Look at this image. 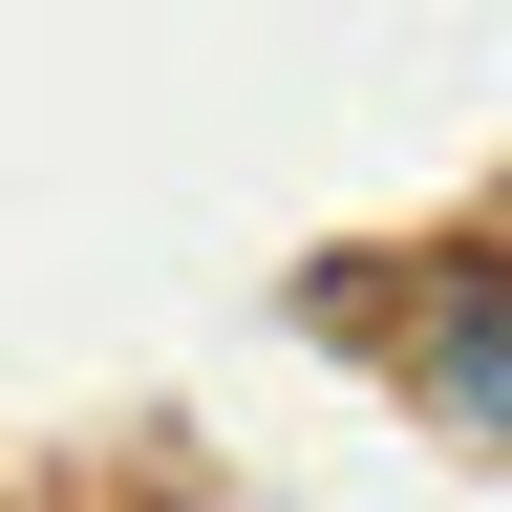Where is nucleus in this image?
Segmentation results:
<instances>
[{"label": "nucleus", "instance_id": "nucleus-1", "mask_svg": "<svg viewBox=\"0 0 512 512\" xmlns=\"http://www.w3.org/2000/svg\"><path fill=\"white\" fill-rule=\"evenodd\" d=\"M448 406H512V320H491V299L448 320Z\"/></svg>", "mask_w": 512, "mask_h": 512}]
</instances>
